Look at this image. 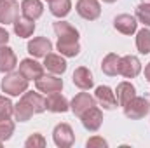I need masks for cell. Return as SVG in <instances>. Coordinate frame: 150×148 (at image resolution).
<instances>
[{
  "mask_svg": "<svg viewBox=\"0 0 150 148\" xmlns=\"http://www.w3.org/2000/svg\"><path fill=\"white\" fill-rule=\"evenodd\" d=\"M42 111H45V98L33 91L23 92L21 99L14 105V117L18 122H28L33 115Z\"/></svg>",
  "mask_w": 150,
  "mask_h": 148,
  "instance_id": "cell-1",
  "label": "cell"
},
{
  "mask_svg": "<svg viewBox=\"0 0 150 148\" xmlns=\"http://www.w3.org/2000/svg\"><path fill=\"white\" fill-rule=\"evenodd\" d=\"M28 78L19 72H9L5 73V77L2 78V91L7 94V96H21L23 92L28 91Z\"/></svg>",
  "mask_w": 150,
  "mask_h": 148,
  "instance_id": "cell-2",
  "label": "cell"
},
{
  "mask_svg": "<svg viewBox=\"0 0 150 148\" xmlns=\"http://www.w3.org/2000/svg\"><path fill=\"white\" fill-rule=\"evenodd\" d=\"M124 115L131 120H140L143 118L150 111V101L143 96H134L129 103H126L124 106Z\"/></svg>",
  "mask_w": 150,
  "mask_h": 148,
  "instance_id": "cell-3",
  "label": "cell"
},
{
  "mask_svg": "<svg viewBox=\"0 0 150 148\" xmlns=\"http://www.w3.org/2000/svg\"><path fill=\"white\" fill-rule=\"evenodd\" d=\"M75 11L82 19L87 21H94L100 18L101 14V5L98 0H77L75 4Z\"/></svg>",
  "mask_w": 150,
  "mask_h": 148,
  "instance_id": "cell-4",
  "label": "cell"
},
{
  "mask_svg": "<svg viewBox=\"0 0 150 148\" xmlns=\"http://www.w3.org/2000/svg\"><path fill=\"white\" fill-rule=\"evenodd\" d=\"M52 140L54 145L59 148H70L75 143V134L72 125L68 124H58L52 131Z\"/></svg>",
  "mask_w": 150,
  "mask_h": 148,
  "instance_id": "cell-5",
  "label": "cell"
},
{
  "mask_svg": "<svg viewBox=\"0 0 150 148\" xmlns=\"http://www.w3.org/2000/svg\"><path fill=\"white\" fill-rule=\"evenodd\" d=\"M80 122H82L84 129L94 132V131H98V129L101 127V124H103V111L94 105V106H91L87 111H84V113L80 115Z\"/></svg>",
  "mask_w": 150,
  "mask_h": 148,
  "instance_id": "cell-6",
  "label": "cell"
},
{
  "mask_svg": "<svg viewBox=\"0 0 150 148\" xmlns=\"http://www.w3.org/2000/svg\"><path fill=\"white\" fill-rule=\"evenodd\" d=\"M142 72V63L136 56L127 54L120 58V66H119V75L126 77V78H134Z\"/></svg>",
  "mask_w": 150,
  "mask_h": 148,
  "instance_id": "cell-7",
  "label": "cell"
},
{
  "mask_svg": "<svg viewBox=\"0 0 150 148\" xmlns=\"http://www.w3.org/2000/svg\"><path fill=\"white\" fill-rule=\"evenodd\" d=\"M35 87H37L38 92H45V94H51V92H61L63 89V80L58 78V75H42L40 78L35 80Z\"/></svg>",
  "mask_w": 150,
  "mask_h": 148,
  "instance_id": "cell-8",
  "label": "cell"
},
{
  "mask_svg": "<svg viewBox=\"0 0 150 148\" xmlns=\"http://www.w3.org/2000/svg\"><path fill=\"white\" fill-rule=\"evenodd\" d=\"M19 4L16 0H0V23L12 25L19 18Z\"/></svg>",
  "mask_w": 150,
  "mask_h": 148,
  "instance_id": "cell-9",
  "label": "cell"
},
{
  "mask_svg": "<svg viewBox=\"0 0 150 148\" xmlns=\"http://www.w3.org/2000/svg\"><path fill=\"white\" fill-rule=\"evenodd\" d=\"M94 105H96V99L89 92H79V94H75V98L70 101V110L74 111L75 117L80 118V115L84 111H87L91 106H94Z\"/></svg>",
  "mask_w": 150,
  "mask_h": 148,
  "instance_id": "cell-10",
  "label": "cell"
},
{
  "mask_svg": "<svg viewBox=\"0 0 150 148\" xmlns=\"http://www.w3.org/2000/svg\"><path fill=\"white\" fill-rule=\"evenodd\" d=\"M94 99H96L105 110H113V108H117L115 92H113L108 85H98L96 91H94Z\"/></svg>",
  "mask_w": 150,
  "mask_h": 148,
  "instance_id": "cell-11",
  "label": "cell"
},
{
  "mask_svg": "<svg viewBox=\"0 0 150 148\" xmlns=\"http://www.w3.org/2000/svg\"><path fill=\"white\" fill-rule=\"evenodd\" d=\"M26 49H28V52L33 58H45L52 51V44H51L49 38H45V37H35L28 42Z\"/></svg>",
  "mask_w": 150,
  "mask_h": 148,
  "instance_id": "cell-12",
  "label": "cell"
},
{
  "mask_svg": "<svg viewBox=\"0 0 150 148\" xmlns=\"http://www.w3.org/2000/svg\"><path fill=\"white\" fill-rule=\"evenodd\" d=\"M113 26L117 32H120L122 35H133L138 30V21L134 16L131 14H119L113 19Z\"/></svg>",
  "mask_w": 150,
  "mask_h": 148,
  "instance_id": "cell-13",
  "label": "cell"
},
{
  "mask_svg": "<svg viewBox=\"0 0 150 148\" xmlns=\"http://www.w3.org/2000/svg\"><path fill=\"white\" fill-rule=\"evenodd\" d=\"M44 68L52 75H63L67 72V61H65V56L61 54H54V52H49L45 58H44Z\"/></svg>",
  "mask_w": 150,
  "mask_h": 148,
  "instance_id": "cell-14",
  "label": "cell"
},
{
  "mask_svg": "<svg viewBox=\"0 0 150 148\" xmlns=\"http://www.w3.org/2000/svg\"><path fill=\"white\" fill-rule=\"evenodd\" d=\"M45 110L52 113H65L70 110V103L61 92H51L45 98Z\"/></svg>",
  "mask_w": 150,
  "mask_h": 148,
  "instance_id": "cell-15",
  "label": "cell"
},
{
  "mask_svg": "<svg viewBox=\"0 0 150 148\" xmlns=\"http://www.w3.org/2000/svg\"><path fill=\"white\" fill-rule=\"evenodd\" d=\"M19 73H23L28 80H37L44 75V65H40L33 58H26L19 63Z\"/></svg>",
  "mask_w": 150,
  "mask_h": 148,
  "instance_id": "cell-16",
  "label": "cell"
},
{
  "mask_svg": "<svg viewBox=\"0 0 150 148\" xmlns=\"http://www.w3.org/2000/svg\"><path fill=\"white\" fill-rule=\"evenodd\" d=\"M16 66H18L16 52H14L9 45L0 47V73L14 72V70H16Z\"/></svg>",
  "mask_w": 150,
  "mask_h": 148,
  "instance_id": "cell-17",
  "label": "cell"
},
{
  "mask_svg": "<svg viewBox=\"0 0 150 148\" xmlns=\"http://www.w3.org/2000/svg\"><path fill=\"white\" fill-rule=\"evenodd\" d=\"M72 80H74L75 85H77L79 89H82V91H89V89L94 85L93 73H91L86 66H79V68H75Z\"/></svg>",
  "mask_w": 150,
  "mask_h": 148,
  "instance_id": "cell-18",
  "label": "cell"
},
{
  "mask_svg": "<svg viewBox=\"0 0 150 148\" xmlns=\"http://www.w3.org/2000/svg\"><path fill=\"white\" fill-rule=\"evenodd\" d=\"M54 33L58 35V40H79V30L68 21H56L54 23Z\"/></svg>",
  "mask_w": 150,
  "mask_h": 148,
  "instance_id": "cell-19",
  "label": "cell"
},
{
  "mask_svg": "<svg viewBox=\"0 0 150 148\" xmlns=\"http://www.w3.org/2000/svg\"><path fill=\"white\" fill-rule=\"evenodd\" d=\"M136 96V89L131 82H119L117 89H115V98H117V105L124 106L126 103H129L133 98Z\"/></svg>",
  "mask_w": 150,
  "mask_h": 148,
  "instance_id": "cell-20",
  "label": "cell"
},
{
  "mask_svg": "<svg viewBox=\"0 0 150 148\" xmlns=\"http://www.w3.org/2000/svg\"><path fill=\"white\" fill-rule=\"evenodd\" d=\"M12 26H14V33L19 38L32 37L33 32H35V21H33V19H28V18H25V16H19V18L12 23Z\"/></svg>",
  "mask_w": 150,
  "mask_h": 148,
  "instance_id": "cell-21",
  "label": "cell"
},
{
  "mask_svg": "<svg viewBox=\"0 0 150 148\" xmlns=\"http://www.w3.org/2000/svg\"><path fill=\"white\" fill-rule=\"evenodd\" d=\"M21 12L28 19H38L44 14V4L40 0H23L21 2Z\"/></svg>",
  "mask_w": 150,
  "mask_h": 148,
  "instance_id": "cell-22",
  "label": "cell"
},
{
  "mask_svg": "<svg viewBox=\"0 0 150 148\" xmlns=\"http://www.w3.org/2000/svg\"><path fill=\"white\" fill-rule=\"evenodd\" d=\"M119 66H120V56H117L115 52L107 54L101 61V72L108 77L119 75Z\"/></svg>",
  "mask_w": 150,
  "mask_h": 148,
  "instance_id": "cell-23",
  "label": "cell"
},
{
  "mask_svg": "<svg viewBox=\"0 0 150 148\" xmlns=\"http://www.w3.org/2000/svg\"><path fill=\"white\" fill-rule=\"evenodd\" d=\"M49 11L56 18H65L72 11V0H49Z\"/></svg>",
  "mask_w": 150,
  "mask_h": 148,
  "instance_id": "cell-24",
  "label": "cell"
},
{
  "mask_svg": "<svg viewBox=\"0 0 150 148\" xmlns=\"http://www.w3.org/2000/svg\"><path fill=\"white\" fill-rule=\"evenodd\" d=\"M56 47H58L59 54L65 56V58H75V56L80 52V44H79V40H58Z\"/></svg>",
  "mask_w": 150,
  "mask_h": 148,
  "instance_id": "cell-25",
  "label": "cell"
},
{
  "mask_svg": "<svg viewBox=\"0 0 150 148\" xmlns=\"http://www.w3.org/2000/svg\"><path fill=\"white\" fill-rule=\"evenodd\" d=\"M136 49L142 54H150V30L147 26L136 33Z\"/></svg>",
  "mask_w": 150,
  "mask_h": 148,
  "instance_id": "cell-26",
  "label": "cell"
},
{
  "mask_svg": "<svg viewBox=\"0 0 150 148\" xmlns=\"http://www.w3.org/2000/svg\"><path fill=\"white\" fill-rule=\"evenodd\" d=\"M136 19L150 28V2H142L136 7Z\"/></svg>",
  "mask_w": 150,
  "mask_h": 148,
  "instance_id": "cell-27",
  "label": "cell"
},
{
  "mask_svg": "<svg viewBox=\"0 0 150 148\" xmlns=\"http://www.w3.org/2000/svg\"><path fill=\"white\" fill-rule=\"evenodd\" d=\"M14 122L11 118H0V141H7L11 140V136L14 134Z\"/></svg>",
  "mask_w": 150,
  "mask_h": 148,
  "instance_id": "cell-28",
  "label": "cell"
},
{
  "mask_svg": "<svg viewBox=\"0 0 150 148\" xmlns=\"http://www.w3.org/2000/svg\"><path fill=\"white\" fill-rule=\"evenodd\" d=\"M14 115V105L9 98L0 96V118H11Z\"/></svg>",
  "mask_w": 150,
  "mask_h": 148,
  "instance_id": "cell-29",
  "label": "cell"
},
{
  "mask_svg": "<svg viewBox=\"0 0 150 148\" xmlns=\"http://www.w3.org/2000/svg\"><path fill=\"white\" fill-rule=\"evenodd\" d=\"M25 147L26 148H44L45 147V138H44L40 132H33V134L25 141Z\"/></svg>",
  "mask_w": 150,
  "mask_h": 148,
  "instance_id": "cell-30",
  "label": "cell"
},
{
  "mask_svg": "<svg viewBox=\"0 0 150 148\" xmlns=\"http://www.w3.org/2000/svg\"><path fill=\"white\" fill-rule=\"evenodd\" d=\"M86 147L87 148H107L108 147V141L100 138V136H93V138H89L86 141Z\"/></svg>",
  "mask_w": 150,
  "mask_h": 148,
  "instance_id": "cell-31",
  "label": "cell"
},
{
  "mask_svg": "<svg viewBox=\"0 0 150 148\" xmlns=\"http://www.w3.org/2000/svg\"><path fill=\"white\" fill-rule=\"evenodd\" d=\"M7 42H9V32H7L5 28L0 26V47L7 45Z\"/></svg>",
  "mask_w": 150,
  "mask_h": 148,
  "instance_id": "cell-32",
  "label": "cell"
},
{
  "mask_svg": "<svg viewBox=\"0 0 150 148\" xmlns=\"http://www.w3.org/2000/svg\"><path fill=\"white\" fill-rule=\"evenodd\" d=\"M145 78H147V82L150 84V63H147V66H145Z\"/></svg>",
  "mask_w": 150,
  "mask_h": 148,
  "instance_id": "cell-33",
  "label": "cell"
},
{
  "mask_svg": "<svg viewBox=\"0 0 150 148\" xmlns=\"http://www.w3.org/2000/svg\"><path fill=\"white\" fill-rule=\"evenodd\" d=\"M105 4H113V2H117V0H103Z\"/></svg>",
  "mask_w": 150,
  "mask_h": 148,
  "instance_id": "cell-34",
  "label": "cell"
},
{
  "mask_svg": "<svg viewBox=\"0 0 150 148\" xmlns=\"http://www.w3.org/2000/svg\"><path fill=\"white\" fill-rule=\"evenodd\" d=\"M142 2H150V0H142Z\"/></svg>",
  "mask_w": 150,
  "mask_h": 148,
  "instance_id": "cell-35",
  "label": "cell"
},
{
  "mask_svg": "<svg viewBox=\"0 0 150 148\" xmlns=\"http://www.w3.org/2000/svg\"><path fill=\"white\" fill-rule=\"evenodd\" d=\"M2 143H4V141H0V147H2Z\"/></svg>",
  "mask_w": 150,
  "mask_h": 148,
  "instance_id": "cell-36",
  "label": "cell"
},
{
  "mask_svg": "<svg viewBox=\"0 0 150 148\" xmlns=\"http://www.w3.org/2000/svg\"><path fill=\"white\" fill-rule=\"evenodd\" d=\"M45 2H49V0H45Z\"/></svg>",
  "mask_w": 150,
  "mask_h": 148,
  "instance_id": "cell-37",
  "label": "cell"
}]
</instances>
